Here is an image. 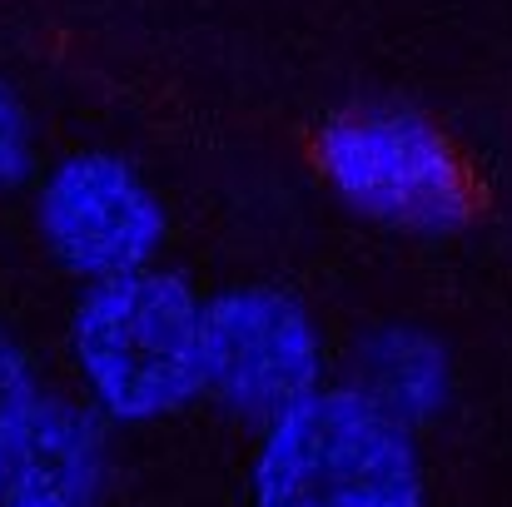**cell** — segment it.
<instances>
[{
    "label": "cell",
    "mask_w": 512,
    "mask_h": 507,
    "mask_svg": "<svg viewBox=\"0 0 512 507\" xmlns=\"http://www.w3.org/2000/svg\"><path fill=\"white\" fill-rule=\"evenodd\" d=\"M75 358L105 413L160 418L204 388V309L165 269L95 279L75 304Z\"/></svg>",
    "instance_id": "2"
},
{
    "label": "cell",
    "mask_w": 512,
    "mask_h": 507,
    "mask_svg": "<svg viewBox=\"0 0 512 507\" xmlns=\"http://www.w3.org/2000/svg\"><path fill=\"white\" fill-rule=\"evenodd\" d=\"M254 507H423V468L378 398L314 388L269 423L254 458Z\"/></svg>",
    "instance_id": "1"
},
{
    "label": "cell",
    "mask_w": 512,
    "mask_h": 507,
    "mask_svg": "<svg viewBox=\"0 0 512 507\" xmlns=\"http://www.w3.org/2000/svg\"><path fill=\"white\" fill-rule=\"evenodd\" d=\"M25 150H30V125H25V105L10 90V80L0 75V189L10 179H20L25 169Z\"/></svg>",
    "instance_id": "8"
},
{
    "label": "cell",
    "mask_w": 512,
    "mask_h": 507,
    "mask_svg": "<svg viewBox=\"0 0 512 507\" xmlns=\"http://www.w3.org/2000/svg\"><path fill=\"white\" fill-rule=\"evenodd\" d=\"M100 478V428L65 398H35L0 438V503L85 507Z\"/></svg>",
    "instance_id": "6"
},
{
    "label": "cell",
    "mask_w": 512,
    "mask_h": 507,
    "mask_svg": "<svg viewBox=\"0 0 512 507\" xmlns=\"http://www.w3.org/2000/svg\"><path fill=\"white\" fill-rule=\"evenodd\" d=\"M204 383L239 413H284L319 383V334L299 299L249 284L204 304Z\"/></svg>",
    "instance_id": "4"
},
{
    "label": "cell",
    "mask_w": 512,
    "mask_h": 507,
    "mask_svg": "<svg viewBox=\"0 0 512 507\" xmlns=\"http://www.w3.org/2000/svg\"><path fill=\"white\" fill-rule=\"evenodd\" d=\"M40 398V383H35V368L25 358V348L10 334H0V438L15 428V418Z\"/></svg>",
    "instance_id": "7"
},
{
    "label": "cell",
    "mask_w": 512,
    "mask_h": 507,
    "mask_svg": "<svg viewBox=\"0 0 512 507\" xmlns=\"http://www.w3.org/2000/svg\"><path fill=\"white\" fill-rule=\"evenodd\" d=\"M40 229L65 269L110 279L150 264L165 239V209L125 160L90 150L50 174L40 194Z\"/></svg>",
    "instance_id": "5"
},
{
    "label": "cell",
    "mask_w": 512,
    "mask_h": 507,
    "mask_svg": "<svg viewBox=\"0 0 512 507\" xmlns=\"http://www.w3.org/2000/svg\"><path fill=\"white\" fill-rule=\"evenodd\" d=\"M0 507H45V503H0Z\"/></svg>",
    "instance_id": "9"
},
{
    "label": "cell",
    "mask_w": 512,
    "mask_h": 507,
    "mask_svg": "<svg viewBox=\"0 0 512 507\" xmlns=\"http://www.w3.org/2000/svg\"><path fill=\"white\" fill-rule=\"evenodd\" d=\"M314 160L353 209L398 229L443 234L478 209L463 150L418 110H348L319 130Z\"/></svg>",
    "instance_id": "3"
}]
</instances>
